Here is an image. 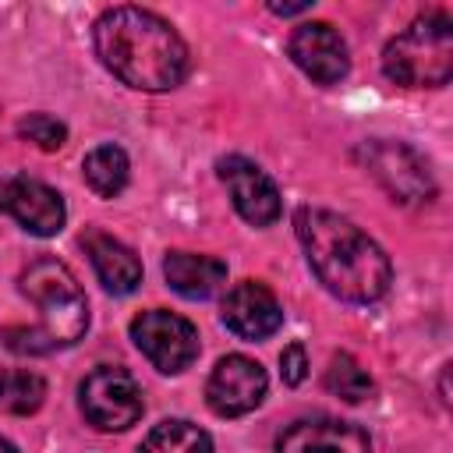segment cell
Returning a JSON list of instances; mask_svg holds the SVG:
<instances>
[{"label": "cell", "mask_w": 453, "mask_h": 453, "mask_svg": "<svg viewBox=\"0 0 453 453\" xmlns=\"http://www.w3.org/2000/svg\"><path fill=\"white\" fill-rule=\"evenodd\" d=\"M0 453H18V446L11 439H0Z\"/></svg>", "instance_id": "603a6c76"}, {"label": "cell", "mask_w": 453, "mask_h": 453, "mask_svg": "<svg viewBox=\"0 0 453 453\" xmlns=\"http://www.w3.org/2000/svg\"><path fill=\"white\" fill-rule=\"evenodd\" d=\"M294 230L315 280L340 301L372 304L389 290L393 265L386 251L347 216L319 205L294 212Z\"/></svg>", "instance_id": "6da1fadb"}, {"label": "cell", "mask_w": 453, "mask_h": 453, "mask_svg": "<svg viewBox=\"0 0 453 453\" xmlns=\"http://www.w3.org/2000/svg\"><path fill=\"white\" fill-rule=\"evenodd\" d=\"M311 4H269V11L273 14H280V18H294V14H304Z\"/></svg>", "instance_id": "7402d4cb"}, {"label": "cell", "mask_w": 453, "mask_h": 453, "mask_svg": "<svg viewBox=\"0 0 453 453\" xmlns=\"http://www.w3.org/2000/svg\"><path fill=\"white\" fill-rule=\"evenodd\" d=\"M46 400V382L42 375L28 368H7L0 372V414H35Z\"/></svg>", "instance_id": "ac0fdd59"}, {"label": "cell", "mask_w": 453, "mask_h": 453, "mask_svg": "<svg viewBox=\"0 0 453 453\" xmlns=\"http://www.w3.org/2000/svg\"><path fill=\"white\" fill-rule=\"evenodd\" d=\"M163 276L170 290H177L188 301H205L226 283V265L212 255L198 251H170L163 258Z\"/></svg>", "instance_id": "9a60e30c"}, {"label": "cell", "mask_w": 453, "mask_h": 453, "mask_svg": "<svg viewBox=\"0 0 453 453\" xmlns=\"http://www.w3.org/2000/svg\"><path fill=\"white\" fill-rule=\"evenodd\" d=\"M357 156L368 166V173L386 188V195L393 202L421 205V202H428L435 195V180L428 173V163L411 145L375 138V142H365L357 149Z\"/></svg>", "instance_id": "8992f818"}, {"label": "cell", "mask_w": 453, "mask_h": 453, "mask_svg": "<svg viewBox=\"0 0 453 453\" xmlns=\"http://www.w3.org/2000/svg\"><path fill=\"white\" fill-rule=\"evenodd\" d=\"M216 170H219V180L226 184L230 202L244 223L269 226L280 219V209H283L280 188L273 184V177L258 163H251L244 156H223L216 163Z\"/></svg>", "instance_id": "9c48e42d"}, {"label": "cell", "mask_w": 453, "mask_h": 453, "mask_svg": "<svg viewBox=\"0 0 453 453\" xmlns=\"http://www.w3.org/2000/svg\"><path fill=\"white\" fill-rule=\"evenodd\" d=\"M304 375H308V354H304V347L301 343H287L283 354H280V379L287 386H301Z\"/></svg>", "instance_id": "44dd1931"}, {"label": "cell", "mask_w": 453, "mask_h": 453, "mask_svg": "<svg viewBox=\"0 0 453 453\" xmlns=\"http://www.w3.org/2000/svg\"><path fill=\"white\" fill-rule=\"evenodd\" d=\"M138 453H212V439L205 428H198L195 421H184V418H170L163 425H156Z\"/></svg>", "instance_id": "e0dca14e"}, {"label": "cell", "mask_w": 453, "mask_h": 453, "mask_svg": "<svg viewBox=\"0 0 453 453\" xmlns=\"http://www.w3.org/2000/svg\"><path fill=\"white\" fill-rule=\"evenodd\" d=\"M382 71L403 88H439L453 74V18L432 11L411 21L382 50Z\"/></svg>", "instance_id": "277c9868"}, {"label": "cell", "mask_w": 453, "mask_h": 453, "mask_svg": "<svg viewBox=\"0 0 453 453\" xmlns=\"http://www.w3.org/2000/svg\"><path fill=\"white\" fill-rule=\"evenodd\" d=\"M21 294L39 308V326H4L0 340L14 354H50L71 347L88 329V301L60 258H35L21 273Z\"/></svg>", "instance_id": "3957f363"}, {"label": "cell", "mask_w": 453, "mask_h": 453, "mask_svg": "<svg viewBox=\"0 0 453 453\" xmlns=\"http://www.w3.org/2000/svg\"><path fill=\"white\" fill-rule=\"evenodd\" d=\"M81 244H85V251L92 258V269H96L99 283L110 294H131V290H138V283H142V262H138V255L124 241H117V237L103 234V230H88L81 237Z\"/></svg>", "instance_id": "5bb4252c"}, {"label": "cell", "mask_w": 453, "mask_h": 453, "mask_svg": "<svg viewBox=\"0 0 453 453\" xmlns=\"http://www.w3.org/2000/svg\"><path fill=\"white\" fill-rule=\"evenodd\" d=\"M103 67L138 92H166L188 74V46L170 21L145 7H110L92 28Z\"/></svg>", "instance_id": "7a4b0ae2"}, {"label": "cell", "mask_w": 453, "mask_h": 453, "mask_svg": "<svg viewBox=\"0 0 453 453\" xmlns=\"http://www.w3.org/2000/svg\"><path fill=\"white\" fill-rule=\"evenodd\" d=\"M127 170H131V163H127V152H124L120 145H96V149L85 156V163H81L85 184H88L99 198L120 195L124 184H127Z\"/></svg>", "instance_id": "2e32d148"}, {"label": "cell", "mask_w": 453, "mask_h": 453, "mask_svg": "<svg viewBox=\"0 0 453 453\" xmlns=\"http://www.w3.org/2000/svg\"><path fill=\"white\" fill-rule=\"evenodd\" d=\"M290 60L319 85H336L347 78L350 71V57H347V42L343 35L329 25V21H304L294 28L290 42Z\"/></svg>", "instance_id": "8fae6325"}, {"label": "cell", "mask_w": 453, "mask_h": 453, "mask_svg": "<svg viewBox=\"0 0 453 453\" xmlns=\"http://www.w3.org/2000/svg\"><path fill=\"white\" fill-rule=\"evenodd\" d=\"M131 340L149 357V365L159 368L163 375H177L191 368V361L198 357V329L184 315H173L166 308H149L134 315Z\"/></svg>", "instance_id": "52a82bcc"}, {"label": "cell", "mask_w": 453, "mask_h": 453, "mask_svg": "<svg viewBox=\"0 0 453 453\" xmlns=\"http://www.w3.org/2000/svg\"><path fill=\"white\" fill-rule=\"evenodd\" d=\"M18 134L25 142H32L35 149H42V152H57L67 142V127L57 117H50V113H28V117H21L18 120Z\"/></svg>", "instance_id": "ffe728a7"}, {"label": "cell", "mask_w": 453, "mask_h": 453, "mask_svg": "<svg viewBox=\"0 0 453 453\" xmlns=\"http://www.w3.org/2000/svg\"><path fill=\"white\" fill-rule=\"evenodd\" d=\"M326 389L333 396H340L343 403H361L375 393V382L350 354H333L329 368H326Z\"/></svg>", "instance_id": "d6986e66"}, {"label": "cell", "mask_w": 453, "mask_h": 453, "mask_svg": "<svg viewBox=\"0 0 453 453\" xmlns=\"http://www.w3.org/2000/svg\"><path fill=\"white\" fill-rule=\"evenodd\" d=\"M78 393H81L78 403L85 421L96 425L99 432H124L145 411L142 386L127 368H117V365H99L96 372H88Z\"/></svg>", "instance_id": "5b68a950"}, {"label": "cell", "mask_w": 453, "mask_h": 453, "mask_svg": "<svg viewBox=\"0 0 453 453\" xmlns=\"http://www.w3.org/2000/svg\"><path fill=\"white\" fill-rule=\"evenodd\" d=\"M0 209L18 223L25 226L28 234L35 237H53L64 230V219H67V209H64V198L35 180V177H4L0 180Z\"/></svg>", "instance_id": "30bf717a"}, {"label": "cell", "mask_w": 453, "mask_h": 453, "mask_svg": "<svg viewBox=\"0 0 453 453\" xmlns=\"http://www.w3.org/2000/svg\"><path fill=\"white\" fill-rule=\"evenodd\" d=\"M265 389H269V379L258 361L244 354H226L216 361L205 382V403L219 418H241L265 400Z\"/></svg>", "instance_id": "ba28073f"}, {"label": "cell", "mask_w": 453, "mask_h": 453, "mask_svg": "<svg viewBox=\"0 0 453 453\" xmlns=\"http://www.w3.org/2000/svg\"><path fill=\"white\" fill-rule=\"evenodd\" d=\"M276 453H372V439L340 418H304L276 439Z\"/></svg>", "instance_id": "4fadbf2b"}, {"label": "cell", "mask_w": 453, "mask_h": 453, "mask_svg": "<svg viewBox=\"0 0 453 453\" xmlns=\"http://www.w3.org/2000/svg\"><path fill=\"white\" fill-rule=\"evenodd\" d=\"M223 326L241 340H265L283 326L276 294L258 280H241L223 297Z\"/></svg>", "instance_id": "7c38bea8"}]
</instances>
